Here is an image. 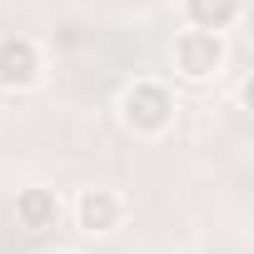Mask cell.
<instances>
[{
  "label": "cell",
  "instance_id": "5b68a950",
  "mask_svg": "<svg viewBox=\"0 0 254 254\" xmlns=\"http://www.w3.org/2000/svg\"><path fill=\"white\" fill-rule=\"evenodd\" d=\"M75 219H80V229H90V234H110V229L125 219V199H120L115 190H80Z\"/></svg>",
  "mask_w": 254,
  "mask_h": 254
},
{
  "label": "cell",
  "instance_id": "6da1fadb",
  "mask_svg": "<svg viewBox=\"0 0 254 254\" xmlns=\"http://www.w3.org/2000/svg\"><path fill=\"white\" fill-rule=\"evenodd\" d=\"M120 120L130 125L135 135H165L175 120V95L160 80H135L120 95Z\"/></svg>",
  "mask_w": 254,
  "mask_h": 254
},
{
  "label": "cell",
  "instance_id": "8992f818",
  "mask_svg": "<svg viewBox=\"0 0 254 254\" xmlns=\"http://www.w3.org/2000/svg\"><path fill=\"white\" fill-rule=\"evenodd\" d=\"M239 10H244V0H185V15L194 30H224L239 20Z\"/></svg>",
  "mask_w": 254,
  "mask_h": 254
},
{
  "label": "cell",
  "instance_id": "7a4b0ae2",
  "mask_svg": "<svg viewBox=\"0 0 254 254\" xmlns=\"http://www.w3.org/2000/svg\"><path fill=\"white\" fill-rule=\"evenodd\" d=\"M224 65V40L219 30H185L175 35V70L185 80H209Z\"/></svg>",
  "mask_w": 254,
  "mask_h": 254
},
{
  "label": "cell",
  "instance_id": "277c9868",
  "mask_svg": "<svg viewBox=\"0 0 254 254\" xmlns=\"http://www.w3.org/2000/svg\"><path fill=\"white\" fill-rule=\"evenodd\" d=\"M15 219H20L25 234H50L60 224V194L55 190H40V185L20 190L15 194Z\"/></svg>",
  "mask_w": 254,
  "mask_h": 254
},
{
  "label": "cell",
  "instance_id": "3957f363",
  "mask_svg": "<svg viewBox=\"0 0 254 254\" xmlns=\"http://www.w3.org/2000/svg\"><path fill=\"white\" fill-rule=\"evenodd\" d=\"M40 45L30 40V35H5L0 40V90H30L35 80H40Z\"/></svg>",
  "mask_w": 254,
  "mask_h": 254
}]
</instances>
